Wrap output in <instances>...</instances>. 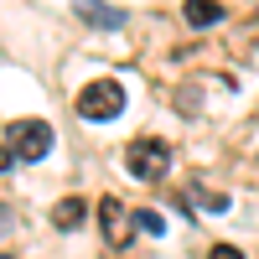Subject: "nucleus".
<instances>
[{
    "instance_id": "nucleus-3",
    "label": "nucleus",
    "mask_w": 259,
    "mask_h": 259,
    "mask_svg": "<svg viewBox=\"0 0 259 259\" xmlns=\"http://www.w3.org/2000/svg\"><path fill=\"white\" fill-rule=\"evenodd\" d=\"M6 145H11L16 161H41V156L52 150V124H47V119H11Z\"/></svg>"
},
{
    "instance_id": "nucleus-12",
    "label": "nucleus",
    "mask_w": 259,
    "mask_h": 259,
    "mask_svg": "<svg viewBox=\"0 0 259 259\" xmlns=\"http://www.w3.org/2000/svg\"><path fill=\"white\" fill-rule=\"evenodd\" d=\"M6 218H11V212H6V207H0V223H6Z\"/></svg>"
},
{
    "instance_id": "nucleus-1",
    "label": "nucleus",
    "mask_w": 259,
    "mask_h": 259,
    "mask_svg": "<svg viewBox=\"0 0 259 259\" xmlns=\"http://www.w3.org/2000/svg\"><path fill=\"white\" fill-rule=\"evenodd\" d=\"M124 171H130L135 182H145V187L166 182V171H171V145H166V140H156V135L130 140V145H124Z\"/></svg>"
},
{
    "instance_id": "nucleus-8",
    "label": "nucleus",
    "mask_w": 259,
    "mask_h": 259,
    "mask_svg": "<svg viewBox=\"0 0 259 259\" xmlns=\"http://www.w3.org/2000/svg\"><path fill=\"white\" fill-rule=\"evenodd\" d=\"M182 16L192 21V26H218L228 11L218 6V0H187V6H182Z\"/></svg>"
},
{
    "instance_id": "nucleus-13",
    "label": "nucleus",
    "mask_w": 259,
    "mask_h": 259,
    "mask_svg": "<svg viewBox=\"0 0 259 259\" xmlns=\"http://www.w3.org/2000/svg\"><path fill=\"white\" fill-rule=\"evenodd\" d=\"M0 259H11V254H0Z\"/></svg>"
},
{
    "instance_id": "nucleus-6",
    "label": "nucleus",
    "mask_w": 259,
    "mask_h": 259,
    "mask_svg": "<svg viewBox=\"0 0 259 259\" xmlns=\"http://www.w3.org/2000/svg\"><path fill=\"white\" fill-rule=\"evenodd\" d=\"M83 218H89V202H83V197H62V202L52 207V223H57L62 233H73V228H83Z\"/></svg>"
},
{
    "instance_id": "nucleus-2",
    "label": "nucleus",
    "mask_w": 259,
    "mask_h": 259,
    "mask_svg": "<svg viewBox=\"0 0 259 259\" xmlns=\"http://www.w3.org/2000/svg\"><path fill=\"white\" fill-rule=\"evenodd\" d=\"M78 114L94 119V124L119 119V114H124V89H119V78H94L89 89L78 94Z\"/></svg>"
},
{
    "instance_id": "nucleus-7",
    "label": "nucleus",
    "mask_w": 259,
    "mask_h": 259,
    "mask_svg": "<svg viewBox=\"0 0 259 259\" xmlns=\"http://www.w3.org/2000/svg\"><path fill=\"white\" fill-rule=\"evenodd\" d=\"M182 197H197L207 212H228V192H218V187H207L202 177H192L187 182V192H182Z\"/></svg>"
},
{
    "instance_id": "nucleus-11",
    "label": "nucleus",
    "mask_w": 259,
    "mask_h": 259,
    "mask_svg": "<svg viewBox=\"0 0 259 259\" xmlns=\"http://www.w3.org/2000/svg\"><path fill=\"white\" fill-rule=\"evenodd\" d=\"M11 161H16V156H11V145H0V171H11Z\"/></svg>"
},
{
    "instance_id": "nucleus-9",
    "label": "nucleus",
    "mask_w": 259,
    "mask_h": 259,
    "mask_svg": "<svg viewBox=\"0 0 259 259\" xmlns=\"http://www.w3.org/2000/svg\"><path fill=\"white\" fill-rule=\"evenodd\" d=\"M135 228H145V233H166V218H161V212H150V207H140V212H135Z\"/></svg>"
},
{
    "instance_id": "nucleus-4",
    "label": "nucleus",
    "mask_w": 259,
    "mask_h": 259,
    "mask_svg": "<svg viewBox=\"0 0 259 259\" xmlns=\"http://www.w3.org/2000/svg\"><path fill=\"white\" fill-rule=\"evenodd\" d=\"M99 228H104V244H114V249H130L135 218H130V207H124L119 197H104V202H99Z\"/></svg>"
},
{
    "instance_id": "nucleus-5",
    "label": "nucleus",
    "mask_w": 259,
    "mask_h": 259,
    "mask_svg": "<svg viewBox=\"0 0 259 259\" xmlns=\"http://www.w3.org/2000/svg\"><path fill=\"white\" fill-rule=\"evenodd\" d=\"M73 11H78L83 21H89V26H109V31H119L124 21H130L119 6H99V0H73Z\"/></svg>"
},
{
    "instance_id": "nucleus-10",
    "label": "nucleus",
    "mask_w": 259,
    "mask_h": 259,
    "mask_svg": "<svg viewBox=\"0 0 259 259\" xmlns=\"http://www.w3.org/2000/svg\"><path fill=\"white\" fill-rule=\"evenodd\" d=\"M207 259H244V254H239V249H233V244H218V249H212Z\"/></svg>"
}]
</instances>
